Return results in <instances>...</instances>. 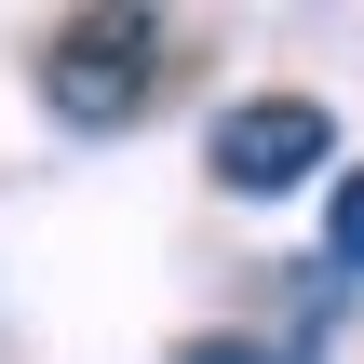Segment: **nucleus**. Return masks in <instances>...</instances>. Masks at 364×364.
Segmentation results:
<instances>
[{
    "instance_id": "f03ea898",
    "label": "nucleus",
    "mask_w": 364,
    "mask_h": 364,
    "mask_svg": "<svg viewBox=\"0 0 364 364\" xmlns=\"http://www.w3.org/2000/svg\"><path fill=\"white\" fill-rule=\"evenodd\" d=\"M203 176H216L230 203H284V189L338 176V108H324V95H230V108L203 122Z\"/></svg>"
},
{
    "instance_id": "7ed1b4c3",
    "label": "nucleus",
    "mask_w": 364,
    "mask_h": 364,
    "mask_svg": "<svg viewBox=\"0 0 364 364\" xmlns=\"http://www.w3.org/2000/svg\"><path fill=\"white\" fill-rule=\"evenodd\" d=\"M324 270L364 284V162H338V189H324Z\"/></svg>"
},
{
    "instance_id": "20e7f679",
    "label": "nucleus",
    "mask_w": 364,
    "mask_h": 364,
    "mask_svg": "<svg viewBox=\"0 0 364 364\" xmlns=\"http://www.w3.org/2000/svg\"><path fill=\"white\" fill-rule=\"evenodd\" d=\"M176 364H297V351H270V338H216V324H203V338H176Z\"/></svg>"
},
{
    "instance_id": "f257e3e1",
    "label": "nucleus",
    "mask_w": 364,
    "mask_h": 364,
    "mask_svg": "<svg viewBox=\"0 0 364 364\" xmlns=\"http://www.w3.org/2000/svg\"><path fill=\"white\" fill-rule=\"evenodd\" d=\"M27 81H41V108L68 135H135L162 108V81H176V27L162 14H54Z\"/></svg>"
}]
</instances>
